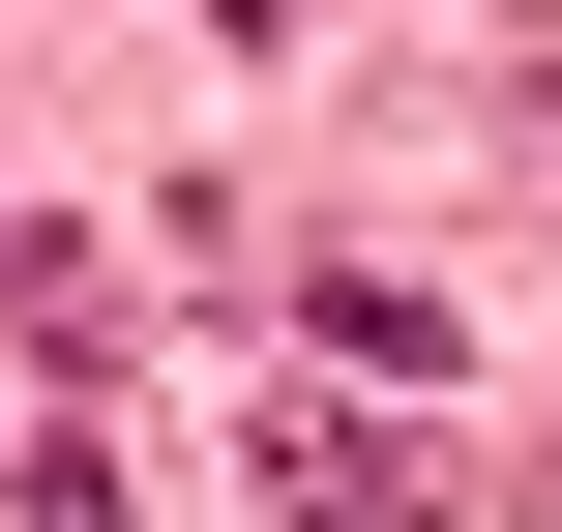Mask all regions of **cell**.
Returning <instances> with one entry per match:
<instances>
[{
  "instance_id": "6da1fadb",
  "label": "cell",
  "mask_w": 562,
  "mask_h": 532,
  "mask_svg": "<svg viewBox=\"0 0 562 532\" xmlns=\"http://www.w3.org/2000/svg\"><path fill=\"white\" fill-rule=\"evenodd\" d=\"M237 503H267V532H415L445 474H415L356 385H237Z\"/></svg>"
},
{
  "instance_id": "7a4b0ae2",
  "label": "cell",
  "mask_w": 562,
  "mask_h": 532,
  "mask_svg": "<svg viewBox=\"0 0 562 532\" xmlns=\"http://www.w3.org/2000/svg\"><path fill=\"white\" fill-rule=\"evenodd\" d=\"M326 355H385V385H474V326H445L415 267H326Z\"/></svg>"
}]
</instances>
